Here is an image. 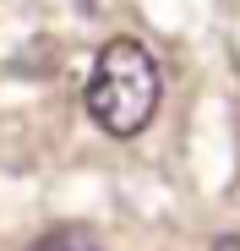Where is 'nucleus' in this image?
Instances as JSON below:
<instances>
[{
  "instance_id": "nucleus-1",
  "label": "nucleus",
  "mask_w": 240,
  "mask_h": 251,
  "mask_svg": "<svg viewBox=\"0 0 240 251\" xmlns=\"http://www.w3.org/2000/svg\"><path fill=\"white\" fill-rule=\"evenodd\" d=\"M158 99H164V71H158L147 44H137V38H109V44L93 55L82 104H88L98 131L142 137L147 120L158 115Z\"/></svg>"
},
{
  "instance_id": "nucleus-2",
  "label": "nucleus",
  "mask_w": 240,
  "mask_h": 251,
  "mask_svg": "<svg viewBox=\"0 0 240 251\" xmlns=\"http://www.w3.org/2000/svg\"><path fill=\"white\" fill-rule=\"evenodd\" d=\"M33 251H104V240H98L93 229H82V224H60V229H49V235H38Z\"/></svg>"
},
{
  "instance_id": "nucleus-3",
  "label": "nucleus",
  "mask_w": 240,
  "mask_h": 251,
  "mask_svg": "<svg viewBox=\"0 0 240 251\" xmlns=\"http://www.w3.org/2000/svg\"><path fill=\"white\" fill-rule=\"evenodd\" d=\"M213 251H240V235H218V240H213Z\"/></svg>"
}]
</instances>
